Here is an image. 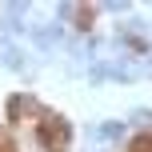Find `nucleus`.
I'll use <instances>...</instances> for the list:
<instances>
[{"mask_svg": "<svg viewBox=\"0 0 152 152\" xmlns=\"http://www.w3.org/2000/svg\"><path fill=\"white\" fill-rule=\"evenodd\" d=\"M76 20H80L76 28H92V8H88V12H76Z\"/></svg>", "mask_w": 152, "mask_h": 152, "instance_id": "obj_1", "label": "nucleus"}]
</instances>
